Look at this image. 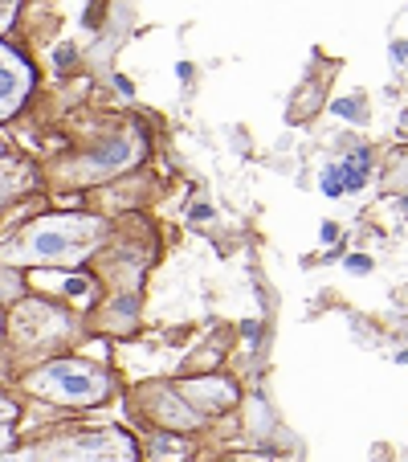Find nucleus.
<instances>
[{
	"instance_id": "nucleus-4",
	"label": "nucleus",
	"mask_w": 408,
	"mask_h": 462,
	"mask_svg": "<svg viewBox=\"0 0 408 462\" xmlns=\"http://www.w3.org/2000/svg\"><path fill=\"white\" fill-rule=\"evenodd\" d=\"M29 87H33V70H29L9 45H0V119H9V115L25 103Z\"/></svg>"
},
{
	"instance_id": "nucleus-10",
	"label": "nucleus",
	"mask_w": 408,
	"mask_h": 462,
	"mask_svg": "<svg viewBox=\"0 0 408 462\" xmlns=\"http://www.w3.org/2000/svg\"><path fill=\"white\" fill-rule=\"evenodd\" d=\"M9 438H13V430H9V426H0V450L9 446Z\"/></svg>"
},
{
	"instance_id": "nucleus-6",
	"label": "nucleus",
	"mask_w": 408,
	"mask_h": 462,
	"mask_svg": "<svg viewBox=\"0 0 408 462\" xmlns=\"http://www.w3.org/2000/svg\"><path fill=\"white\" fill-rule=\"evenodd\" d=\"M188 397H196V402L213 405V410H221V405L233 402V389H229L225 381H192L188 384Z\"/></svg>"
},
{
	"instance_id": "nucleus-2",
	"label": "nucleus",
	"mask_w": 408,
	"mask_h": 462,
	"mask_svg": "<svg viewBox=\"0 0 408 462\" xmlns=\"http://www.w3.org/2000/svg\"><path fill=\"white\" fill-rule=\"evenodd\" d=\"M25 384H29V393H37L45 402H58V405L103 402L106 389H111L103 368L86 365V360H58V365H45L41 373H33Z\"/></svg>"
},
{
	"instance_id": "nucleus-9",
	"label": "nucleus",
	"mask_w": 408,
	"mask_h": 462,
	"mask_svg": "<svg viewBox=\"0 0 408 462\" xmlns=\"http://www.w3.org/2000/svg\"><path fill=\"white\" fill-rule=\"evenodd\" d=\"M13 13H17L13 5H0V29H9V25H13Z\"/></svg>"
},
{
	"instance_id": "nucleus-3",
	"label": "nucleus",
	"mask_w": 408,
	"mask_h": 462,
	"mask_svg": "<svg viewBox=\"0 0 408 462\" xmlns=\"http://www.w3.org/2000/svg\"><path fill=\"white\" fill-rule=\"evenodd\" d=\"M135 446L119 430H98V434H74L33 450V462H131Z\"/></svg>"
},
{
	"instance_id": "nucleus-7",
	"label": "nucleus",
	"mask_w": 408,
	"mask_h": 462,
	"mask_svg": "<svg viewBox=\"0 0 408 462\" xmlns=\"http://www.w3.org/2000/svg\"><path fill=\"white\" fill-rule=\"evenodd\" d=\"M13 418H17V405H13L9 397H0V426H9Z\"/></svg>"
},
{
	"instance_id": "nucleus-1",
	"label": "nucleus",
	"mask_w": 408,
	"mask_h": 462,
	"mask_svg": "<svg viewBox=\"0 0 408 462\" xmlns=\"http://www.w3.org/2000/svg\"><path fill=\"white\" fill-rule=\"evenodd\" d=\"M103 221L95 217H41L25 229L13 245L0 250V262L9 266H74L95 250Z\"/></svg>"
},
{
	"instance_id": "nucleus-8",
	"label": "nucleus",
	"mask_w": 408,
	"mask_h": 462,
	"mask_svg": "<svg viewBox=\"0 0 408 462\" xmlns=\"http://www.w3.org/2000/svg\"><path fill=\"white\" fill-rule=\"evenodd\" d=\"M0 462H33V450H17V454H0Z\"/></svg>"
},
{
	"instance_id": "nucleus-5",
	"label": "nucleus",
	"mask_w": 408,
	"mask_h": 462,
	"mask_svg": "<svg viewBox=\"0 0 408 462\" xmlns=\"http://www.w3.org/2000/svg\"><path fill=\"white\" fill-rule=\"evenodd\" d=\"M364 184V164L359 160H351V164H339L327 172V180H322V192L327 197H339L343 189H359Z\"/></svg>"
}]
</instances>
